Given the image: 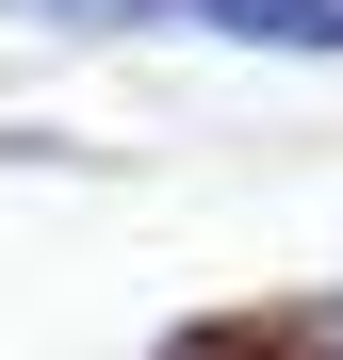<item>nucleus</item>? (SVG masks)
Returning <instances> with one entry per match:
<instances>
[{"mask_svg": "<svg viewBox=\"0 0 343 360\" xmlns=\"http://www.w3.org/2000/svg\"><path fill=\"white\" fill-rule=\"evenodd\" d=\"M163 360H343V295H311V311H262V328H180Z\"/></svg>", "mask_w": 343, "mask_h": 360, "instance_id": "1", "label": "nucleus"}]
</instances>
